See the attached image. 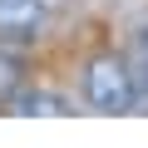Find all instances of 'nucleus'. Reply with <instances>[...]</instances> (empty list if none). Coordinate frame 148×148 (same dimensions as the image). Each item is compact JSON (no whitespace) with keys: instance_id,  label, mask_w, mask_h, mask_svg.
<instances>
[{"instance_id":"4","label":"nucleus","mask_w":148,"mask_h":148,"mask_svg":"<svg viewBox=\"0 0 148 148\" xmlns=\"http://www.w3.org/2000/svg\"><path fill=\"white\" fill-rule=\"evenodd\" d=\"M25 84H30V59L20 49H10V45H0V104Z\"/></svg>"},{"instance_id":"1","label":"nucleus","mask_w":148,"mask_h":148,"mask_svg":"<svg viewBox=\"0 0 148 148\" xmlns=\"http://www.w3.org/2000/svg\"><path fill=\"white\" fill-rule=\"evenodd\" d=\"M84 99L99 114H133V104H138V74L119 54H94L84 64Z\"/></svg>"},{"instance_id":"3","label":"nucleus","mask_w":148,"mask_h":148,"mask_svg":"<svg viewBox=\"0 0 148 148\" xmlns=\"http://www.w3.org/2000/svg\"><path fill=\"white\" fill-rule=\"evenodd\" d=\"M5 114H20V119H35V114H74V104L64 99V94H54V89H15L10 99H5Z\"/></svg>"},{"instance_id":"2","label":"nucleus","mask_w":148,"mask_h":148,"mask_svg":"<svg viewBox=\"0 0 148 148\" xmlns=\"http://www.w3.org/2000/svg\"><path fill=\"white\" fill-rule=\"evenodd\" d=\"M45 5L40 0H0V35L5 40H40Z\"/></svg>"},{"instance_id":"5","label":"nucleus","mask_w":148,"mask_h":148,"mask_svg":"<svg viewBox=\"0 0 148 148\" xmlns=\"http://www.w3.org/2000/svg\"><path fill=\"white\" fill-rule=\"evenodd\" d=\"M133 74H138V84H148V30H143L138 45H133Z\"/></svg>"}]
</instances>
